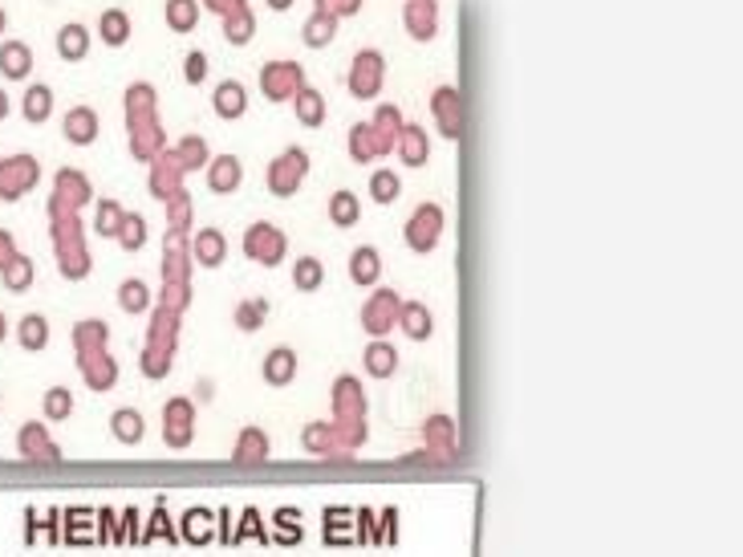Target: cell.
I'll use <instances>...</instances> for the list:
<instances>
[{
	"mask_svg": "<svg viewBox=\"0 0 743 557\" xmlns=\"http://www.w3.org/2000/svg\"><path fill=\"white\" fill-rule=\"evenodd\" d=\"M126 118H130V151L135 159L151 163L163 151V126L155 114V90L147 82H135L126 90Z\"/></svg>",
	"mask_w": 743,
	"mask_h": 557,
	"instance_id": "1",
	"label": "cell"
},
{
	"mask_svg": "<svg viewBox=\"0 0 743 557\" xmlns=\"http://www.w3.org/2000/svg\"><path fill=\"white\" fill-rule=\"evenodd\" d=\"M195 435V403L192 399H171L163 407V444L167 447H187Z\"/></svg>",
	"mask_w": 743,
	"mask_h": 557,
	"instance_id": "11",
	"label": "cell"
},
{
	"mask_svg": "<svg viewBox=\"0 0 743 557\" xmlns=\"http://www.w3.org/2000/svg\"><path fill=\"white\" fill-rule=\"evenodd\" d=\"M192 252H195V261H199V265L220 269V265H224V257H228V240H224L220 228H204V232L195 237Z\"/></svg>",
	"mask_w": 743,
	"mask_h": 557,
	"instance_id": "23",
	"label": "cell"
},
{
	"mask_svg": "<svg viewBox=\"0 0 743 557\" xmlns=\"http://www.w3.org/2000/svg\"><path fill=\"white\" fill-rule=\"evenodd\" d=\"M126 37H130V21H126L123 9L102 13V42H106V45H126Z\"/></svg>",
	"mask_w": 743,
	"mask_h": 557,
	"instance_id": "43",
	"label": "cell"
},
{
	"mask_svg": "<svg viewBox=\"0 0 743 557\" xmlns=\"http://www.w3.org/2000/svg\"><path fill=\"white\" fill-rule=\"evenodd\" d=\"M443 237V208L439 204H419L414 216L407 220V245L414 252H431Z\"/></svg>",
	"mask_w": 743,
	"mask_h": 557,
	"instance_id": "9",
	"label": "cell"
},
{
	"mask_svg": "<svg viewBox=\"0 0 743 557\" xmlns=\"http://www.w3.org/2000/svg\"><path fill=\"white\" fill-rule=\"evenodd\" d=\"M362 216V204L354 192H333L330 195V220L338 224V228H354Z\"/></svg>",
	"mask_w": 743,
	"mask_h": 557,
	"instance_id": "33",
	"label": "cell"
},
{
	"mask_svg": "<svg viewBox=\"0 0 743 557\" xmlns=\"http://www.w3.org/2000/svg\"><path fill=\"white\" fill-rule=\"evenodd\" d=\"M204 4L212 9V13H220L224 21H228L232 13H240V9H248V0H204Z\"/></svg>",
	"mask_w": 743,
	"mask_h": 557,
	"instance_id": "56",
	"label": "cell"
},
{
	"mask_svg": "<svg viewBox=\"0 0 743 557\" xmlns=\"http://www.w3.org/2000/svg\"><path fill=\"white\" fill-rule=\"evenodd\" d=\"M362 363H366V371H370L374 378H390L399 371V354H395V346H386L382 338H374L370 346H366V354H362Z\"/></svg>",
	"mask_w": 743,
	"mask_h": 557,
	"instance_id": "27",
	"label": "cell"
},
{
	"mask_svg": "<svg viewBox=\"0 0 743 557\" xmlns=\"http://www.w3.org/2000/svg\"><path fill=\"white\" fill-rule=\"evenodd\" d=\"M0 70L9 73V78H25L28 73V49L25 45H4V49H0Z\"/></svg>",
	"mask_w": 743,
	"mask_h": 557,
	"instance_id": "47",
	"label": "cell"
},
{
	"mask_svg": "<svg viewBox=\"0 0 743 557\" xmlns=\"http://www.w3.org/2000/svg\"><path fill=\"white\" fill-rule=\"evenodd\" d=\"M0 334H4V326H0Z\"/></svg>",
	"mask_w": 743,
	"mask_h": 557,
	"instance_id": "62",
	"label": "cell"
},
{
	"mask_svg": "<svg viewBox=\"0 0 743 557\" xmlns=\"http://www.w3.org/2000/svg\"><path fill=\"white\" fill-rule=\"evenodd\" d=\"M224 33H228V42L232 45L252 42V33H256V16H252V9H240V13L228 16V21H224Z\"/></svg>",
	"mask_w": 743,
	"mask_h": 557,
	"instance_id": "41",
	"label": "cell"
},
{
	"mask_svg": "<svg viewBox=\"0 0 743 557\" xmlns=\"http://www.w3.org/2000/svg\"><path fill=\"white\" fill-rule=\"evenodd\" d=\"M374 135H378V147H382V155L395 151V139H399L402 130V114L395 111V106H378V114H374Z\"/></svg>",
	"mask_w": 743,
	"mask_h": 557,
	"instance_id": "29",
	"label": "cell"
},
{
	"mask_svg": "<svg viewBox=\"0 0 743 557\" xmlns=\"http://www.w3.org/2000/svg\"><path fill=\"white\" fill-rule=\"evenodd\" d=\"M350 159H354V163H374V159H382V147H378V135H374L370 123H358L350 130Z\"/></svg>",
	"mask_w": 743,
	"mask_h": 557,
	"instance_id": "28",
	"label": "cell"
},
{
	"mask_svg": "<svg viewBox=\"0 0 743 557\" xmlns=\"http://www.w3.org/2000/svg\"><path fill=\"white\" fill-rule=\"evenodd\" d=\"M16 252H13V245H9V237H4V232H0V269L9 265V261H13Z\"/></svg>",
	"mask_w": 743,
	"mask_h": 557,
	"instance_id": "58",
	"label": "cell"
},
{
	"mask_svg": "<svg viewBox=\"0 0 743 557\" xmlns=\"http://www.w3.org/2000/svg\"><path fill=\"white\" fill-rule=\"evenodd\" d=\"M362 9V0H317L313 13H325L333 21H342V16H354Z\"/></svg>",
	"mask_w": 743,
	"mask_h": 557,
	"instance_id": "53",
	"label": "cell"
},
{
	"mask_svg": "<svg viewBox=\"0 0 743 557\" xmlns=\"http://www.w3.org/2000/svg\"><path fill=\"white\" fill-rule=\"evenodd\" d=\"M212 533H216V525H212V513H207V509H192V513L183 516V537L192 545H207Z\"/></svg>",
	"mask_w": 743,
	"mask_h": 557,
	"instance_id": "38",
	"label": "cell"
},
{
	"mask_svg": "<svg viewBox=\"0 0 743 557\" xmlns=\"http://www.w3.org/2000/svg\"><path fill=\"white\" fill-rule=\"evenodd\" d=\"M350 277H354V285H362V289H374V281L382 277V257H378L374 245L354 249V257H350Z\"/></svg>",
	"mask_w": 743,
	"mask_h": 557,
	"instance_id": "21",
	"label": "cell"
},
{
	"mask_svg": "<svg viewBox=\"0 0 743 557\" xmlns=\"http://www.w3.org/2000/svg\"><path fill=\"white\" fill-rule=\"evenodd\" d=\"M4 111H9V102H4V94H0V118H4Z\"/></svg>",
	"mask_w": 743,
	"mask_h": 557,
	"instance_id": "60",
	"label": "cell"
},
{
	"mask_svg": "<svg viewBox=\"0 0 743 557\" xmlns=\"http://www.w3.org/2000/svg\"><path fill=\"white\" fill-rule=\"evenodd\" d=\"M236 326H240V330H261L264 302H240V306H236Z\"/></svg>",
	"mask_w": 743,
	"mask_h": 557,
	"instance_id": "49",
	"label": "cell"
},
{
	"mask_svg": "<svg viewBox=\"0 0 743 557\" xmlns=\"http://www.w3.org/2000/svg\"><path fill=\"white\" fill-rule=\"evenodd\" d=\"M180 314L159 302V309L151 314V330H147V350H142V375L147 378H163L171 371V354L180 346Z\"/></svg>",
	"mask_w": 743,
	"mask_h": 557,
	"instance_id": "2",
	"label": "cell"
},
{
	"mask_svg": "<svg viewBox=\"0 0 743 557\" xmlns=\"http://www.w3.org/2000/svg\"><path fill=\"white\" fill-rule=\"evenodd\" d=\"M57 49H61L66 61H78V57H85V49H90V33H85L82 25H66L61 37H57Z\"/></svg>",
	"mask_w": 743,
	"mask_h": 557,
	"instance_id": "40",
	"label": "cell"
},
{
	"mask_svg": "<svg viewBox=\"0 0 743 557\" xmlns=\"http://www.w3.org/2000/svg\"><path fill=\"white\" fill-rule=\"evenodd\" d=\"M114 237H118V245H123V249H142V245H147V220H142V216H135V212H123V220H118V232H114Z\"/></svg>",
	"mask_w": 743,
	"mask_h": 557,
	"instance_id": "36",
	"label": "cell"
},
{
	"mask_svg": "<svg viewBox=\"0 0 743 557\" xmlns=\"http://www.w3.org/2000/svg\"><path fill=\"white\" fill-rule=\"evenodd\" d=\"M382 78H386L382 54H378V49H362V54L354 57V66H350L345 86H350V94L358 98V102H374L378 90H382Z\"/></svg>",
	"mask_w": 743,
	"mask_h": 557,
	"instance_id": "5",
	"label": "cell"
},
{
	"mask_svg": "<svg viewBox=\"0 0 743 557\" xmlns=\"http://www.w3.org/2000/svg\"><path fill=\"white\" fill-rule=\"evenodd\" d=\"M236 464H264L268 461V435L261 428H244L240 440H236V452H232Z\"/></svg>",
	"mask_w": 743,
	"mask_h": 557,
	"instance_id": "25",
	"label": "cell"
},
{
	"mask_svg": "<svg viewBox=\"0 0 743 557\" xmlns=\"http://www.w3.org/2000/svg\"><path fill=\"white\" fill-rule=\"evenodd\" d=\"M370 195L378 200V204H395V200H399V175H395V171H386V168H378L370 175Z\"/></svg>",
	"mask_w": 743,
	"mask_h": 557,
	"instance_id": "46",
	"label": "cell"
},
{
	"mask_svg": "<svg viewBox=\"0 0 743 557\" xmlns=\"http://www.w3.org/2000/svg\"><path fill=\"white\" fill-rule=\"evenodd\" d=\"M163 16L175 33H192L195 21H199V0H167Z\"/></svg>",
	"mask_w": 743,
	"mask_h": 557,
	"instance_id": "32",
	"label": "cell"
},
{
	"mask_svg": "<svg viewBox=\"0 0 743 557\" xmlns=\"http://www.w3.org/2000/svg\"><path fill=\"white\" fill-rule=\"evenodd\" d=\"M321 281H325V265H321L317 257H301V261L293 265V285L301 293H317L321 289Z\"/></svg>",
	"mask_w": 743,
	"mask_h": 557,
	"instance_id": "35",
	"label": "cell"
},
{
	"mask_svg": "<svg viewBox=\"0 0 743 557\" xmlns=\"http://www.w3.org/2000/svg\"><path fill=\"white\" fill-rule=\"evenodd\" d=\"M82 371H85V383L94 390L114 387V378H118V366H114V359L106 354V346L82 350Z\"/></svg>",
	"mask_w": 743,
	"mask_h": 557,
	"instance_id": "19",
	"label": "cell"
},
{
	"mask_svg": "<svg viewBox=\"0 0 743 557\" xmlns=\"http://www.w3.org/2000/svg\"><path fill=\"white\" fill-rule=\"evenodd\" d=\"M33 183H37V163H33L28 155H16V159H9V163L0 168V192L9 195V200L28 192Z\"/></svg>",
	"mask_w": 743,
	"mask_h": 557,
	"instance_id": "16",
	"label": "cell"
},
{
	"mask_svg": "<svg viewBox=\"0 0 743 557\" xmlns=\"http://www.w3.org/2000/svg\"><path fill=\"white\" fill-rule=\"evenodd\" d=\"M244 180V168H240V159L236 155H220V159H212V168H207V187L216 195H232Z\"/></svg>",
	"mask_w": 743,
	"mask_h": 557,
	"instance_id": "20",
	"label": "cell"
},
{
	"mask_svg": "<svg viewBox=\"0 0 743 557\" xmlns=\"http://www.w3.org/2000/svg\"><path fill=\"white\" fill-rule=\"evenodd\" d=\"M45 407H49V416H54V419H61V416L69 411V395H66V390H54V395H49V403H45Z\"/></svg>",
	"mask_w": 743,
	"mask_h": 557,
	"instance_id": "57",
	"label": "cell"
},
{
	"mask_svg": "<svg viewBox=\"0 0 743 557\" xmlns=\"http://www.w3.org/2000/svg\"><path fill=\"white\" fill-rule=\"evenodd\" d=\"M187 228H167V257H163V306L187 309V252H183Z\"/></svg>",
	"mask_w": 743,
	"mask_h": 557,
	"instance_id": "3",
	"label": "cell"
},
{
	"mask_svg": "<svg viewBox=\"0 0 743 557\" xmlns=\"http://www.w3.org/2000/svg\"><path fill=\"white\" fill-rule=\"evenodd\" d=\"M431 111L439 118V135L443 139H459L464 135V123H468V106H464V98L455 86H439L435 94H431Z\"/></svg>",
	"mask_w": 743,
	"mask_h": 557,
	"instance_id": "8",
	"label": "cell"
},
{
	"mask_svg": "<svg viewBox=\"0 0 743 557\" xmlns=\"http://www.w3.org/2000/svg\"><path fill=\"white\" fill-rule=\"evenodd\" d=\"M293 106H297V118L305 126H321L325 123V98L317 94L313 86H301L297 94H293Z\"/></svg>",
	"mask_w": 743,
	"mask_h": 557,
	"instance_id": "30",
	"label": "cell"
},
{
	"mask_svg": "<svg viewBox=\"0 0 743 557\" xmlns=\"http://www.w3.org/2000/svg\"><path fill=\"white\" fill-rule=\"evenodd\" d=\"M0 25H4V16H0Z\"/></svg>",
	"mask_w": 743,
	"mask_h": 557,
	"instance_id": "61",
	"label": "cell"
},
{
	"mask_svg": "<svg viewBox=\"0 0 743 557\" xmlns=\"http://www.w3.org/2000/svg\"><path fill=\"white\" fill-rule=\"evenodd\" d=\"M399 309H402V297L395 289H378L362 306V330L370 338H382V334H390L395 326H399Z\"/></svg>",
	"mask_w": 743,
	"mask_h": 557,
	"instance_id": "7",
	"label": "cell"
},
{
	"mask_svg": "<svg viewBox=\"0 0 743 557\" xmlns=\"http://www.w3.org/2000/svg\"><path fill=\"white\" fill-rule=\"evenodd\" d=\"M285 249H289V237L268 220L252 224L244 232V252L256 261V265H268V269L281 265V261H285Z\"/></svg>",
	"mask_w": 743,
	"mask_h": 557,
	"instance_id": "4",
	"label": "cell"
},
{
	"mask_svg": "<svg viewBox=\"0 0 743 557\" xmlns=\"http://www.w3.org/2000/svg\"><path fill=\"white\" fill-rule=\"evenodd\" d=\"M212 106H216L220 118H240L248 111V90L240 82H220L216 94H212Z\"/></svg>",
	"mask_w": 743,
	"mask_h": 557,
	"instance_id": "24",
	"label": "cell"
},
{
	"mask_svg": "<svg viewBox=\"0 0 743 557\" xmlns=\"http://www.w3.org/2000/svg\"><path fill=\"white\" fill-rule=\"evenodd\" d=\"M4 281H9V289H25L28 281H33V269H28L25 257H13V261L4 265Z\"/></svg>",
	"mask_w": 743,
	"mask_h": 557,
	"instance_id": "54",
	"label": "cell"
},
{
	"mask_svg": "<svg viewBox=\"0 0 743 557\" xmlns=\"http://www.w3.org/2000/svg\"><path fill=\"white\" fill-rule=\"evenodd\" d=\"M118 220H123V208H118L114 200H102V204H98V232H102V237H114V232H118Z\"/></svg>",
	"mask_w": 743,
	"mask_h": 557,
	"instance_id": "50",
	"label": "cell"
},
{
	"mask_svg": "<svg viewBox=\"0 0 743 557\" xmlns=\"http://www.w3.org/2000/svg\"><path fill=\"white\" fill-rule=\"evenodd\" d=\"M261 375L268 387H289L293 378H297V354H293L289 346H276L264 354V366Z\"/></svg>",
	"mask_w": 743,
	"mask_h": 557,
	"instance_id": "18",
	"label": "cell"
},
{
	"mask_svg": "<svg viewBox=\"0 0 743 557\" xmlns=\"http://www.w3.org/2000/svg\"><path fill=\"white\" fill-rule=\"evenodd\" d=\"M45 338H49V326H45L42 318H25V321H21V342H25L28 350L45 346Z\"/></svg>",
	"mask_w": 743,
	"mask_h": 557,
	"instance_id": "52",
	"label": "cell"
},
{
	"mask_svg": "<svg viewBox=\"0 0 743 557\" xmlns=\"http://www.w3.org/2000/svg\"><path fill=\"white\" fill-rule=\"evenodd\" d=\"M427 456L431 461H451L455 452V432H451V419L447 416H435L427 423Z\"/></svg>",
	"mask_w": 743,
	"mask_h": 557,
	"instance_id": "26",
	"label": "cell"
},
{
	"mask_svg": "<svg viewBox=\"0 0 743 557\" xmlns=\"http://www.w3.org/2000/svg\"><path fill=\"white\" fill-rule=\"evenodd\" d=\"M90 200V183L78 171H61L57 175V195H54V212H78Z\"/></svg>",
	"mask_w": 743,
	"mask_h": 557,
	"instance_id": "17",
	"label": "cell"
},
{
	"mask_svg": "<svg viewBox=\"0 0 743 557\" xmlns=\"http://www.w3.org/2000/svg\"><path fill=\"white\" fill-rule=\"evenodd\" d=\"M333 29H338V21L325 13H313L309 21H305V45H313V49H321V45L333 42Z\"/></svg>",
	"mask_w": 743,
	"mask_h": 557,
	"instance_id": "42",
	"label": "cell"
},
{
	"mask_svg": "<svg viewBox=\"0 0 743 557\" xmlns=\"http://www.w3.org/2000/svg\"><path fill=\"white\" fill-rule=\"evenodd\" d=\"M66 135H69V143H94V135H98L94 111H90V106H78V111H69Z\"/></svg>",
	"mask_w": 743,
	"mask_h": 557,
	"instance_id": "34",
	"label": "cell"
},
{
	"mask_svg": "<svg viewBox=\"0 0 743 557\" xmlns=\"http://www.w3.org/2000/svg\"><path fill=\"white\" fill-rule=\"evenodd\" d=\"M402 21L414 42H431L439 33V0H407Z\"/></svg>",
	"mask_w": 743,
	"mask_h": 557,
	"instance_id": "13",
	"label": "cell"
},
{
	"mask_svg": "<svg viewBox=\"0 0 743 557\" xmlns=\"http://www.w3.org/2000/svg\"><path fill=\"white\" fill-rule=\"evenodd\" d=\"M309 175V155L301 147H289L285 155H276L268 163V192L273 195H293L301 187V180Z\"/></svg>",
	"mask_w": 743,
	"mask_h": 557,
	"instance_id": "6",
	"label": "cell"
},
{
	"mask_svg": "<svg viewBox=\"0 0 743 557\" xmlns=\"http://www.w3.org/2000/svg\"><path fill=\"white\" fill-rule=\"evenodd\" d=\"M395 155H399L407 168H423L431 155V143H427V130L414 123H402L399 139H395Z\"/></svg>",
	"mask_w": 743,
	"mask_h": 557,
	"instance_id": "15",
	"label": "cell"
},
{
	"mask_svg": "<svg viewBox=\"0 0 743 557\" xmlns=\"http://www.w3.org/2000/svg\"><path fill=\"white\" fill-rule=\"evenodd\" d=\"M183 73H187V82H192V86H199L207 78V57L199 54V49H192V54H187V61H183Z\"/></svg>",
	"mask_w": 743,
	"mask_h": 557,
	"instance_id": "55",
	"label": "cell"
},
{
	"mask_svg": "<svg viewBox=\"0 0 743 557\" xmlns=\"http://www.w3.org/2000/svg\"><path fill=\"white\" fill-rule=\"evenodd\" d=\"M118 302H123L126 314H147L151 309V289H147V281H123V289H118Z\"/></svg>",
	"mask_w": 743,
	"mask_h": 557,
	"instance_id": "37",
	"label": "cell"
},
{
	"mask_svg": "<svg viewBox=\"0 0 743 557\" xmlns=\"http://www.w3.org/2000/svg\"><path fill=\"white\" fill-rule=\"evenodd\" d=\"M333 411L342 423H366V395H362L358 378L342 375L333 383Z\"/></svg>",
	"mask_w": 743,
	"mask_h": 557,
	"instance_id": "14",
	"label": "cell"
},
{
	"mask_svg": "<svg viewBox=\"0 0 743 557\" xmlns=\"http://www.w3.org/2000/svg\"><path fill=\"white\" fill-rule=\"evenodd\" d=\"M183 163L175 151H159L151 159V192L159 195V200H171L175 192H183Z\"/></svg>",
	"mask_w": 743,
	"mask_h": 557,
	"instance_id": "12",
	"label": "cell"
},
{
	"mask_svg": "<svg viewBox=\"0 0 743 557\" xmlns=\"http://www.w3.org/2000/svg\"><path fill=\"white\" fill-rule=\"evenodd\" d=\"M301 86H305V78H301V66H297V61H268L261 70V90L268 102H289Z\"/></svg>",
	"mask_w": 743,
	"mask_h": 557,
	"instance_id": "10",
	"label": "cell"
},
{
	"mask_svg": "<svg viewBox=\"0 0 743 557\" xmlns=\"http://www.w3.org/2000/svg\"><path fill=\"white\" fill-rule=\"evenodd\" d=\"M268 4H273V9H289L293 0H268Z\"/></svg>",
	"mask_w": 743,
	"mask_h": 557,
	"instance_id": "59",
	"label": "cell"
},
{
	"mask_svg": "<svg viewBox=\"0 0 743 557\" xmlns=\"http://www.w3.org/2000/svg\"><path fill=\"white\" fill-rule=\"evenodd\" d=\"M167 208H171V228H187V220H192V200H187V192H175L171 200H163Z\"/></svg>",
	"mask_w": 743,
	"mask_h": 557,
	"instance_id": "51",
	"label": "cell"
},
{
	"mask_svg": "<svg viewBox=\"0 0 743 557\" xmlns=\"http://www.w3.org/2000/svg\"><path fill=\"white\" fill-rule=\"evenodd\" d=\"M175 155H180L183 171H199V168H207V163H212V155H207V147H204V139H199V135H187V139H180Z\"/></svg>",
	"mask_w": 743,
	"mask_h": 557,
	"instance_id": "39",
	"label": "cell"
},
{
	"mask_svg": "<svg viewBox=\"0 0 743 557\" xmlns=\"http://www.w3.org/2000/svg\"><path fill=\"white\" fill-rule=\"evenodd\" d=\"M49 111H54V94H49V86H33L25 98V118L28 123H42V118H49Z\"/></svg>",
	"mask_w": 743,
	"mask_h": 557,
	"instance_id": "45",
	"label": "cell"
},
{
	"mask_svg": "<svg viewBox=\"0 0 743 557\" xmlns=\"http://www.w3.org/2000/svg\"><path fill=\"white\" fill-rule=\"evenodd\" d=\"M305 447H309L313 456H345L342 444H338V432H333V423H313V428L305 432Z\"/></svg>",
	"mask_w": 743,
	"mask_h": 557,
	"instance_id": "31",
	"label": "cell"
},
{
	"mask_svg": "<svg viewBox=\"0 0 743 557\" xmlns=\"http://www.w3.org/2000/svg\"><path fill=\"white\" fill-rule=\"evenodd\" d=\"M73 342H78V350L106 346V326H102V321H85V326H78V330H73Z\"/></svg>",
	"mask_w": 743,
	"mask_h": 557,
	"instance_id": "48",
	"label": "cell"
},
{
	"mask_svg": "<svg viewBox=\"0 0 743 557\" xmlns=\"http://www.w3.org/2000/svg\"><path fill=\"white\" fill-rule=\"evenodd\" d=\"M399 330L414 342H427L431 330H435V321H431V309L423 302H402L399 309Z\"/></svg>",
	"mask_w": 743,
	"mask_h": 557,
	"instance_id": "22",
	"label": "cell"
},
{
	"mask_svg": "<svg viewBox=\"0 0 743 557\" xmlns=\"http://www.w3.org/2000/svg\"><path fill=\"white\" fill-rule=\"evenodd\" d=\"M111 423H114V435H118L123 444H138V440H142V416H138V411H130V407H123V411H118Z\"/></svg>",
	"mask_w": 743,
	"mask_h": 557,
	"instance_id": "44",
	"label": "cell"
}]
</instances>
